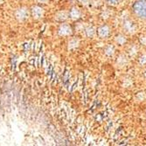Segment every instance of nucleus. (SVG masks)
I'll use <instances>...</instances> for the list:
<instances>
[{
    "mask_svg": "<svg viewBox=\"0 0 146 146\" xmlns=\"http://www.w3.org/2000/svg\"><path fill=\"white\" fill-rule=\"evenodd\" d=\"M14 16L16 18V19L19 22H23L25 21L26 19H28L29 17L31 16V11L27 7H19L18 8L15 12H14Z\"/></svg>",
    "mask_w": 146,
    "mask_h": 146,
    "instance_id": "obj_2",
    "label": "nucleus"
},
{
    "mask_svg": "<svg viewBox=\"0 0 146 146\" xmlns=\"http://www.w3.org/2000/svg\"><path fill=\"white\" fill-rule=\"evenodd\" d=\"M4 3V0H0V5H2Z\"/></svg>",
    "mask_w": 146,
    "mask_h": 146,
    "instance_id": "obj_11",
    "label": "nucleus"
},
{
    "mask_svg": "<svg viewBox=\"0 0 146 146\" xmlns=\"http://www.w3.org/2000/svg\"><path fill=\"white\" fill-rule=\"evenodd\" d=\"M79 42L76 39H71L68 43V49H73V48H75L77 46H78Z\"/></svg>",
    "mask_w": 146,
    "mask_h": 146,
    "instance_id": "obj_8",
    "label": "nucleus"
},
{
    "mask_svg": "<svg viewBox=\"0 0 146 146\" xmlns=\"http://www.w3.org/2000/svg\"><path fill=\"white\" fill-rule=\"evenodd\" d=\"M110 34V29L108 25H102L98 29V35L102 38H107Z\"/></svg>",
    "mask_w": 146,
    "mask_h": 146,
    "instance_id": "obj_5",
    "label": "nucleus"
},
{
    "mask_svg": "<svg viewBox=\"0 0 146 146\" xmlns=\"http://www.w3.org/2000/svg\"><path fill=\"white\" fill-rule=\"evenodd\" d=\"M135 15L141 19H146V0H137L132 6Z\"/></svg>",
    "mask_w": 146,
    "mask_h": 146,
    "instance_id": "obj_1",
    "label": "nucleus"
},
{
    "mask_svg": "<svg viewBox=\"0 0 146 146\" xmlns=\"http://www.w3.org/2000/svg\"><path fill=\"white\" fill-rule=\"evenodd\" d=\"M68 13H69V18L73 20H77L81 17V11L76 7H73Z\"/></svg>",
    "mask_w": 146,
    "mask_h": 146,
    "instance_id": "obj_6",
    "label": "nucleus"
},
{
    "mask_svg": "<svg viewBox=\"0 0 146 146\" xmlns=\"http://www.w3.org/2000/svg\"><path fill=\"white\" fill-rule=\"evenodd\" d=\"M106 1L110 4H111V5H117V4L120 3L122 0H106Z\"/></svg>",
    "mask_w": 146,
    "mask_h": 146,
    "instance_id": "obj_9",
    "label": "nucleus"
},
{
    "mask_svg": "<svg viewBox=\"0 0 146 146\" xmlns=\"http://www.w3.org/2000/svg\"><path fill=\"white\" fill-rule=\"evenodd\" d=\"M58 33L60 36H69L72 34V27L68 24L63 23L60 25Z\"/></svg>",
    "mask_w": 146,
    "mask_h": 146,
    "instance_id": "obj_4",
    "label": "nucleus"
},
{
    "mask_svg": "<svg viewBox=\"0 0 146 146\" xmlns=\"http://www.w3.org/2000/svg\"><path fill=\"white\" fill-rule=\"evenodd\" d=\"M30 11H31V16L33 17V19H36V20L41 19L44 17V14H45L44 9L41 6H39V5L32 6V8L30 9Z\"/></svg>",
    "mask_w": 146,
    "mask_h": 146,
    "instance_id": "obj_3",
    "label": "nucleus"
},
{
    "mask_svg": "<svg viewBox=\"0 0 146 146\" xmlns=\"http://www.w3.org/2000/svg\"><path fill=\"white\" fill-rule=\"evenodd\" d=\"M69 17V13H68V12H66V11H60V12H58V13H56V15H55V19L57 20V21H60V22H62V21H64V20H66Z\"/></svg>",
    "mask_w": 146,
    "mask_h": 146,
    "instance_id": "obj_7",
    "label": "nucleus"
},
{
    "mask_svg": "<svg viewBox=\"0 0 146 146\" xmlns=\"http://www.w3.org/2000/svg\"><path fill=\"white\" fill-rule=\"evenodd\" d=\"M48 0H38V3H42V4H46Z\"/></svg>",
    "mask_w": 146,
    "mask_h": 146,
    "instance_id": "obj_10",
    "label": "nucleus"
}]
</instances>
